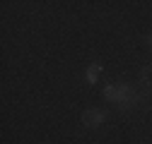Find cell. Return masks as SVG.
<instances>
[{
  "label": "cell",
  "mask_w": 152,
  "mask_h": 144,
  "mask_svg": "<svg viewBox=\"0 0 152 144\" xmlns=\"http://www.w3.org/2000/svg\"><path fill=\"white\" fill-rule=\"evenodd\" d=\"M102 118H104V113H99V111H89V113H85V122H87V125H99Z\"/></svg>",
  "instance_id": "cell-1"
},
{
  "label": "cell",
  "mask_w": 152,
  "mask_h": 144,
  "mask_svg": "<svg viewBox=\"0 0 152 144\" xmlns=\"http://www.w3.org/2000/svg\"><path fill=\"white\" fill-rule=\"evenodd\" d=\"M142 82H145V84H150V86H152V70H147V67H145V70H142Z\"/></svg>",
  "instance_id": "cell-2"
}]
</instances>
